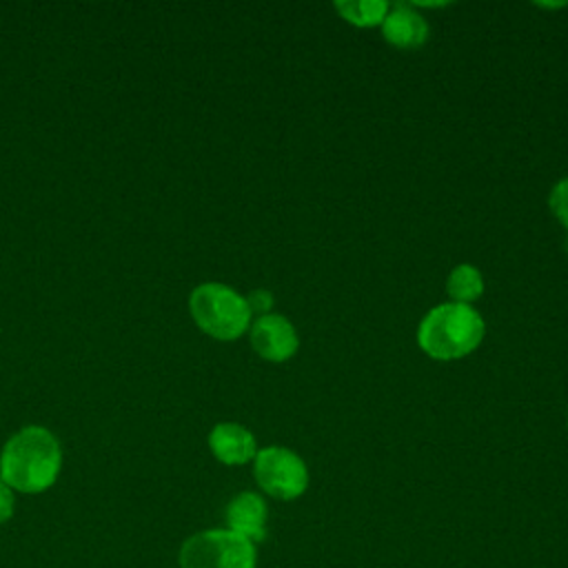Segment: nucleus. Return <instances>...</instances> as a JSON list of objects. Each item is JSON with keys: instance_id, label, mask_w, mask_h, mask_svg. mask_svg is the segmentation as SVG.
Listing matches in <instances>:
<instances>
[{"instance_id": "nucleus-1", "label": "nucleus", "mask_w": 568, "mask_h": 568, "mask_svg": "<svg viewBox=\"0 0 568 568\" xmlns=\"http://www.w3.org/2000/svg\"><path fill=\"white\" fill-rule=\"evenodd\" d=\"M60 468V442L44 426L20 428L7 439L0 453V479L18 493H44L55 484Z\"/></svg>"}, {"instance_id": "nucleus-2", "label": "nucleus", "mask_w": 568, "mask_h": 568, "mask_svg": "<svg viewBox=\"0 0 568 568\" xmlns=\"http://www.w3.org/2000/svg\"><path fill=\"white\" fill-rule=\"evenodd\" d=\"M486 335L481 313L470 304L444 302L433 306L417 326V346L437 362L462 359L479 348Z\"/></svg>"}, {"instance_id": "nucleus-3", "label": "nucleus", "mask_w": 568, "mask_h": 568, "mask_svg": "<svg viewBox=\"0 0 568 568\" xmlns=\"http://www.w3.org/2000/svg\"><path fill=\"white\" fill-rule=\"evenodd\" d=\"M189 313L200 331L220 342L242 337L253 322L246 297L222 282L197 284L189 295Z\"/></svg>"}, {"instance_id": "nucleus-4", "label": "nucleus", "mask_w": 568, "mask_h": 568, "mask_svg": "<svg viewBox=\"0 0 568 568\" xmlns=\"http://www.w3.org/2000/svg\"><path fill=\"white\" fill-rule=\"evenodd\" d=\"M180 568H255V544L229 528H211L184 539Z\"/></svg>"}, {"instance_id": "nucleus-5", "label": "nucleus", "mask_w": 568, "mask_h": 568, "mask_svg": "<svg viewBox=\"0 0 568 568\" xmlns=\"http://www.w3.org/2000/svg\"><path fill=\"white\" fill-rule=\"evenodd\" d=\"M253 477L266 495L282 501L297 499L308 488L306 462L286 446L260 448L253 457Z\"/></svg>"}, {"instance_id": "nucleus-6", "label": "nucleus", "mask_w": 568, "mask_h": 568, "mask_svg": "<svg viewBox=\"0 0 568 568\" xmlns=\"http://www.w3.org/2000/svg\"><path fill=\"white\" fill-rule=\"evenodd\" d=\"M248 342L253 351L273 364L288 362L300 348V335L293 322L282 313L253 317L248 326Z\"/></svg>"}, {"instance_id": "nucleus-7", "label": "nucleus", "mask_w": 568, "mask_h": 568, "mask_svg": "<svg viewBox=\"0 0 568 568\" xmlns=\"http://www.w3.org/2000/svg\"><path fill=\"white\" fill-rule=\"evenodd\" d=\"M428 22L426 18L410 4V2H395L390 4L384 22H382V38L402 51L419 49L428 40Z\"/></svg>"}, {"instance_id": "nucleus-8", "label": "nucleus", "mask_w": 568, "mask_h": 568, "mask_svg": "<svg viewBox=\"0 0 568 568\" xmlns=\"http://www.w3.org/2000/svg\"><path fill=\"white\" fill-rule=\"evenodd\" d=\"M213 457L226 466H242L257 455L255 435L237 422H220L209 433Z\"/></svg>"}, {"instance_id": "nucleus-9", "label": "nucleus", "mask_w": 568, "mask_h": 568, "mask_svg": "<svg viewBox=\"0 0 568 568\" xmlns=\"http://www.w3.org/2000/svg\"><path fill=\"white\" fill-rule=\"evenodd\" d=\"M226 524L229 530L255 541H262L266 537V519H268V508L262 495L253 490H242L237 493L229 504H226Z\"/></svg>"}, {"instance_id": "nucleus-10", "label": "nucleus", "mask_w": 568, "mask_h": 568, "mask_svg": "<svg viewBox=\"0 0 568 568\" xmlns=\"http://www.w3.org/2000/svg\"><path fill=\"white\" fill-rule=\"evenodd\" d=\"M484 286L486 284H484L481 271L468 262L457 264L446 277V293L450 302H457V304L473 306V302L484 295Z\"/></svg>"}, {"instance_id": "nucleus-11", "label": "nucleus", "mask_w": 568, "mask_h": 568, "mask_svg": "<svg viewBox=\"0 0 568 568\" xmlns=\"http://www.w3.org/2000/svg\"><path fill=\"white\" fill-rule=\"evenodd\" d=\"M390 4L386 0H339L335 2V11L339 18L359 29L382 27Z\"/></svg>"}, {"instance_id": "nucleus-12", "label": "nucleus", "mask_w": 568, "mask_h": 568, "mask_svg": "<svg viewBox=\"0 0 568 568\" xmlns=\"http://www.w3.org/2000/svg\"><path fill=\"white\" fill-rule=\"evenodd\" d=\"M548 206H550V213L555 215V220L568 229V175L552 184V189L548 193Z\"/></svg>"}, {"instance_id": "nucleus-13", "label": "nucleus", "mask_w": 568, "mask_h": 568, "mask_svg": "<svg viewBox=\"0 0 568 568\" xmlns=\"http://www.w3.org/2000/svg\"><path fill=\"white\" fill-rule=\"evenodd\" d=\"M244 297H246V304H248L251 315L262 317V315L273 313L275 297H273V293H271V291H266V288H255V291H251V293H248V295H244Z\"/></svg>"}, {"instance_id": "nucleus-14", "label": "nucleus", "mask_w": 568, "mask_h": 568, "mask_svg": "<svg viewBox=\"0 0 568 568\" xmlns=\"http://www.w3.org/2000/svg\"><path fill=\"white\" fill-rule=\"evenodd\" d=\"M13 510H16L13 490L0 479V526L13 517Z\"/></svg>"}, {"instance_id": "nucleus-15", "label": "nucleus", "mask_w": 568, "mask_h": 568, "mask_svg": "<svg viewBox=\"0 0 568 568\" xmlns=\"http://www.w3.org/2000/svg\"><path fill=\"white\" fill-rule=\"evenodd\" d=\"M564 248H566V253H568V237H566V242H564Z\"/></svg>"}, {"instance_id": "nucleus-16", "label": "nucleus", "mask_w": 568, "mask_h": 568, "mask_svg": "<svg viewBox=\"0 0 568 568\" xmlns=\"http://www.w3.org/2000/svg\"><path fill=\"white\" fill-rule=\"evenodd\" d=\"M566 426H568V417H566Z\"/></svg>"}]
</instances>
